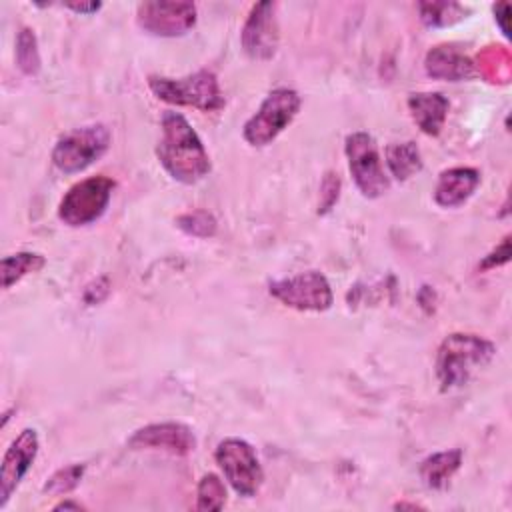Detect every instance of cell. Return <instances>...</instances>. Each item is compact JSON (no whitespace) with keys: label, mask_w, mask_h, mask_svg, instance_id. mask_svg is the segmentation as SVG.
Listing matches in <instances>:
<instances>
[{"label":"cell","mask_w":512,"mask_h":512,"mask_svg":"<svg viewBox=\"0 0 512 512\" xmlns=\"http://www.w3.org/2000/svg\"><path fill=\"white\" fill-rule=\"evenodd\" d=\"M128 446L132 450L152 448V450H166L170 454H190L196 448L194 432L180 422H160V424H148L144 428H138L130 438Z\"/></svg>","instance_id":"obj_13"},{"label":"cell","mask_w":512,"mask_h":512,"mask_svg":"<svg viewBox=\"0 0 512 512\" xmlns=\"http://www.w3.org/2000/svg\"><path fill=\"white\" fill-rule=\"evenodd\" d=\"M450 102L440 92H414L408 96V110L426 136H438L444 128Z\"/></svg>","instance_id":"obj_16"},{"label":"cell","mask_w":512,"mask_h":512,"mask_svg":"<svg viewBox=\"0 0 512 512\" xmlns=\"http://www.w3.org/2000/svg\"><path fill=\"white\" fill-rule=\"evenodd\" d=\"M108 148L110 130L104 124H88L58 138L52 150V162L64 174H76L100 160Z\"/></svg>","instance_id":"obj_5"},{"label":"cell","mask_w":512,"mask_h":512,"mask_svg":"<svg viewBox=\"0 0 512 512\" xmlns=\"http://www.w3.org/2000/svg\"><path fill=\"white\" fill-rule=\"evenodd\" d=\"M510 54L504 46H486L482 54H478V70L488 82L506 84L510 80Z\"/></svg>","instance_id":"obj_21"},{"label":"cell","mask_w":512,"mask_h":512,"mask_svg":"<svg viewBox=\"0 0 512 512\" xmlns=\"http://www.w3.org/2000/svg\"><path fill=\"white\" fill-rule=\"evenodd\" d=\"M112 190L114 180L102 174L76 182L58 204V218L72 228L96 222L106 212Z\"/></svg>","instance_id":"obj_7"},{"label":"cell","mask_w":512,"mask_h":512,"mask_svg":"<svg viewBox=\"0 0 512 512\" xmlns=\"http://www.w3.org/2000/svg\"><path fill=\"white\" fill-rule=\"evenodd\" d=\"M386 166L390 174L404 182L422 170V156L412 140L392 142L386 148Z\"/></svg>","instance_id":"obj_18"},{"label":"cell","mask_w":512,"mask_h":512,"mask_svg":"<svg viewBox=\"0 0 512 512\" xmlns=\"http://www.w3.org/2000/svg\"><path fill=\"white\" fill-rule=\"evenodd\" d=\"M302 98L292 88H274L260 104V108L244 122L242 136L254 146L262 148L274 142L296 118Z\"/></svg>","instance_id":"obj_4"},{"label":"cell","mask_w":512,"mask_h":512,"mask_svg":"<svg viewBox=\"0 0 512 512\" xmlns=\"http://www.w3.org/2000/svg\"><path fill=\"white\" fill-rule=\"evenodd\" d=\"M480 172L470 166H456L440 172L436 188H434V202L442 208H458L462 206L478 188Z\"/></svg>","instance_id":"obj_14"},{"label":"cell","mask_w":512,"mask_h":512,"mask_svg":"<svg viewBox=\"0 0 512 512\" xmlns=\"http://www.w3.org/2000/svg\"><path fill=\"white\" fill-rule=\"evenodd\" d=\"M64 6L78 14H94L102 8V2H66Z\"/></svg>","instance_id":"obj_29"},{"label":"cell","mask_w":512,"mask_h":512,"mask_svg":"<svg viewBox=\"0 0 512 512\" xmlns=\"http://www.w3.org/2000/svg\"><path fill=\"white\" fill-rule=\"evenodd\" d=\"M424 68H426L428 76H432L436 80H448V82L468 80L476 74L474 62L456 44L434 46L426 54Z\"/></svg>","instance_id":"obj_15"},{"label":"cell","mask_w":512,"mask_h":512,"mask_svg":"<svg viewBox=\"0 0 512 512\" xmlns=\"http://www.w3.org/2000/svg\"><path fill=\"white\" fill-rule=\"evenodd\" d=\"M510 260V236H506L488 256H484V260L480 262V268L482 270H488V268H496V266H502Z\"/></svg>","instance_id":"obj_27"},{"label":"cell","mask_w":512,"mask_h":512,"mask_svg":"<svg viewBox=\"0 0 512 512\" xmlns=\"http://www.w3.org/2000/svg\"><path fill=\"white\" fill-rule=\"evenodd\" d=\"M136 24L152 36H182L196 24V6L192 2H142L136 8Z\"/></svg>","instance_id":"obj_10"},{"label":"cell","mask_w":512,"mask_h":512,"mask_svg":"<svg viewBox=\"0 0 512 512\" xmlns=\"http://www.w3.org/2000/svg\"><path fill=\"white\" fill-rule=\"evenodd\" d=\"M214 458L238 496L252 498L260 490L264 482V470L252 444L242 438H224L216 446Z\"/></svg>","instance_id":"obj_8"},{"label":"cell","mask_w":512,"mask_h":512,"mask_svg":"<svg viewBox=\"0 0 512 512\" xmlns=\"http://www.w3.org/2000/svg\"><path fill=\"white\" fill-rule=\"evenodd\" d=\"M16 64L28 76H34L40 70L38 40H36L34 30H30L26 26L20 28V32L16 36Z\"/></svg>","instance_id":"obj_22"},{"label":"cell","mask_w":512,"mask_h":512,"mask_svg":"<svg viewBox=\"0 0 512 512\" xmlns=\"http://www.w3.org/2000/svg\"><path fill=\"white\" fill-rule=\"evenodd\" d=\"M344 152L352 180L364 198H380L390 188L376 140L368 132H352L344 140Z\"/></svg>","instance_id":"obj_6"},{"label":"cell","mask_w":512,"mask_h":512,"mask_svg":"<svg viewBox=\"0 0 512 512\" xmlns=\"http://www.w3.org/2000/svg\"><path fill=\"white\" fill-rule=\"evenodd\" d=\"M272 298L300 312H324L332 306L334 294L328 278L318 270L300 272L268 284Z\"/></svg>","instance_id":"obj_9"},{"label":"cell","mask_w":512,"mask_h":512,"mask_svg":"<svg viewBox=\"0 0 512 512\" xmlns=\"http://www.w3.org/2000/svg\"><path fill=\"white\" fill-rule=\"evenodd\" d=\"M40 442L34 428H24L8 446L0 466V508H4L18 488L32 462L36 460Z\"/></svg>","instance_id":"obj_12"},{"label":"cell","mask_w":512,"mask_h":512,"mask_svg":"<svg viewBox=\"0 0 512 512\" xmlns=\"http://www.w3.org/2000/svg\"><path fill=\"white\" fill-rule=\"evenodd\" d=\"M418 12L426 26L444 28V26H452V24L464 20L468 14V8L458 2L442 0V2H420Z\"/></svg>","instance_id":"obj_20"},{"label":"cell","mask_w":512,"mask_h":512,"mask_svg":"<svg viewBox=\"0 0 512 512\" xmlns=\"http://www.w3.org/2000/svg\"><path fill=\"white\" fill-rule=\"evenodd\" d=\"M54 510H82V504L72 502V500H64V502L56 504V506H54Z\"/></svg>","instance_id":"obj_30"},{"label":"cell","mask_w":512,"mask_h":512,"mask_svg":"<svg viewBox=\"0 0 512 512\" xmlns=\"http://www.w3.org/2000/svg\"><path fill=\"white\" fill-rule=\"evenodd\" d=\"M462 464V450H442L436 454H430L420 462V478L424 484L432 490H442L448 486L450 478L458 472Z\"/></svg>","instance_id":"obj_17"},{"label":"cell","mask_w":512,"mask_h":512,"mask_svg":"<svg viewBox=\"0 0 512 512\" xmlns=\"http://www.w3.org/2000/svg\"><path fill=\"white\" fill-rule=\"evenodd\" d=\"M226 504V486L216 474H204L196 490V508L198 510H222Z\"/></svg>","instance_id":"obj_23"},{"label":"cell","mask_w":512,"mask_h":512,"mask_svg":"<svg viewBox=\"0 0 512 512\" xmlns=\"http://www.w3.org/2000/svg\"><path fill=\"white\" fill-rule=\"evenodd\" d=\"M496 354V346L478 336L454 332L442 340L436 354V376L440 388L454 390L468 382L476 368L486 366Z\"/></svg>","instance_id":"obj_2"},{"label":"cell","mask_w":512,"mask_h":512,"mask_svg":"<svg viewBox=\"0 0 512 512\" xmlns=\"http://www.w3.org/2000/svg\"><path fill=\"white\" fill-rule=\"evenodd\" d=\"M508 16H510V6L506 2H498L494 4V20L500 26L502 34L508 38L510 36V28H508Z\"/></svg>","instance_id":"obj_28"},{"label":"cell","mask_w":512,"mask_h":512,"mask_svg":"<svg viewBox=\"0 0 512 512\" xmlns=\"http://www.w3.org/2000/svg\"><path fill=\"white\" fill-rule=\"evenodd\" d=\"M46 266V258L38 252H16L2 258L0 272H2V288H10L12 284L20 282L26 274L40 272Z\"/></svg>","instance_id":"obj_19"},{"label":"cell","mask_w":512,"mask_h":512,"mask_svg":"<svg viewBox=\"0 0 512 512\" xmlns=\"http://www.w3.org/2000/svg\"><path fill=\"white\" fill-rule=\"evenodd\" d=\"M178 226L190 234V236H198V238H208L216 232V220L210 212L206 210H194V212H186L182 216H178Z\"/></svg>","instance_id":"obj_25"},{"label":"cell","mask_w":512,"mask_h":512,"mask_svg":"<svg viewBox=\"0 0 512 512\" xmlns=\"http://www.w3.org/2000/svg\"><path fill=\"white\" fill-rule=\"evenodd\" d=\"M148 86L156 98L174 106H192L202 112H214L224 106V96L212 70H198L184 78L150 76Z\"/></svg>","instance_id":"obj_3"},{"label":"cell","mask_w":512,"mask_h":512,"mask_svg":"<svg viewBox=\"0 0 512 512\" xmlns=\"http://www.w3.org/2000/svg\"><path fill=\"white\" fill-rule=\"evenodd\" d=\"M278 20H276V4L274 2H258L252 6L242 32L240 42L244 52L252 60H270L278 50Z\"/></svg>","instance_id":"obj_11"},{"label":"cell","mask_w":512,"mask_h":512,"mask_svg":"<svg viewBox=\"0 0 512 512\" xmlns=\"http://www.w3.org/2000/svg\"><path fill=\"white\" fill-rule=\"evenodd\" d=\"M160 126L156 156L164 170L182 184H196L206 178L212 168L210 156L190 122L180 112L168 110L162 114Z\"/></svg>","instance_id":"obj_1"},{"label":"cell","mask_w":512,"mask_h":512,"mask_svg":"<svg viewBox=\"0 0 512 512\" xmlns=\"http://www.w3.org/2000/svg\"><path fill=\"white\" fill-rule=\"evenodd\" d=\"M82 474H84V464H70V466H66V468H60V470H56V472L48 478L44 490H46L48 494H54V496L68 494L70 490H74V488L80 484Z\"/></svg>","instance_id":"obj_24"},{"label":"cell","mask_w":512,"mask_h":512,"mask_svg":"<svg viewBox=\"0 0 512 512\" xmlns=\"http://www.w3.org/2000/svg\"><path fill=\"white\" fill-rule=\"evenodd\" d=\"M340 196V178L336 172H326L322 186H320V206L318 212L326 214L332 210V206L338 202Z\"/></svg>","instance_id":"obj_26"}]
</instances>
